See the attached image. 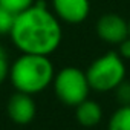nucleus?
Returning a JSON list of instances; mask_svg holds the SVG:
<instances>
[{"label": "nucleus", "instance_id": "dca6fc26", "mask_svg": "<svg viewBox=\"0 0 130 130\" xmlns=\"http://www.w3.org/2000/svg\"><path fill=\"white\" fill-rule=\"evenodd\" d=\"M0 37H2V35H0Z\"/></svg>", "mask_w": 130, "mask_h": 130}, {"label": "nucleus", "instance_id": "0eeeda50", "mask_svg": "<svg viewBox=\"0 0 130 130\" xmlns=\"http://www.w3.org/2000/svg\"><path fill=\"white\" fill-rule=\"evenodd\" d=\"M6 110H8L9 118L15 124L25 125V124H29L34 119L37 107H35V103H34V100L29 93L17 92L9 98Z\"/></svg>", "mask_w": 130, "mask_h": 130}, {"label": "nucleus", "instance_id": "f8f14e48", "mask_svg": "<svg viewBox=\"0 0 130 130\" xmlns=\"http://www.w3.org/2000/svg\"><path fill=\"white\" fill-rule=\"evenodd\" d=\"M116 101L121 106H130V81H122L115 87Z\"/></svg>", "mask_w": 130, "mask_h": 130}, {"label": "nucleus", "instance_id": "2eb2a0df", "mask_svg": "<svg viewBox=\"0 0 130 130\" xmlns=\"http://www.w3.org/2000/svg\"><path fill=\"white\" fill-rule=\"evenodd\" d=\"M128 35H130V20H128Z\"/></svg>", "mask_w": 130, "mask_h": 130}, {"label": "nucleus", "instance_id": "f03ea898", "mask_svg": "<svg viewBox=\"0 0 130 130\" xmlns=\"http://www.w3.org/2000/svg\"><path fill=\"white\" fill-rule=\"evenodd\" d=\"M54 64L47 55L22 54L9 68V78L17 92L38 93L54 81Z\"/></svg>", "mask_w": 130, "mask_h": 130}, {"label": "nucleus", "instance_id": "ddd939ff", "mask_svg": "<svg viewBox=\"0 0 130 130\" xmlns=\"http://www.w3.org/2000/svg\"><path fill=\"white\" fill-rule=\"evenodd\" d=\"M9 63H8V55L5 52V49L0 46V84H2L6 77H9Z\"/></svg>", "mask_w": 130, "mask_h": 130}, {"label": "nucleus", "instance_id": "9d476101", "mask_svg": "<svg viewBox=\"0 0 130 130\" xmlns=\"http://www.w3.org/2000/svg\"><path fill=\"white\" fill-rule=\"evenodd\" d=\"M15 17H17V14L11 12L9 9H6L0 5V35H5V34L11 32L14 22H15Z\"/></svg>", "mask_w": 130, "mask_h": 130}, {"label": "nucleus", "instance_id": "f257e3e1", "mask_svg": "<svg viewBox=\"0 0 130 130\" xmlns=\"http://www.w3.org/2000/svg\"><path fill=\"white\" fill-rule=\"evenodd\" d=\"M12 43L22 54L51 55L61 43V23L44 2H35L26 11L17 14L9 32Z\"/></svg>", "mask_w": 130, "mask_h": 130}, {"label": "nucleus", "instance_id": "6e6552de", "mask_svg": "<svg viewBox=\"0 0 130 130\" xmlns=\"http://www.w3.org/2000/svg\"><path fill=\"white\" fill-rule=\"evenodd\" d=\"M77 110H75V116H77V121L84 125V127H93L96 125L101 118H103V110H101V106L96 103V101H92V100H84L81 101L80 104L75 106Z\"/></svg>", "mask_w": 130, "mask_h": 130}, {"label": "nucleus", "instance_id": "9b49d317", "mask_svg": "<svg viewBox=\"0 0 130 130\" xmlns=\"http://www.w3.org/2000/svg\"><path fill=\"white\" fill-rule=\"evenodd\" d=\"M34 3H35V0H0V5L14 14H20V12L26 11Z\"/></svg>", "mask_w": 130, "mask_h": 130}, {"label": "nucleus", "instance_id": "1a4fd4ad", "mask_svg": "<svg viewBox=\"0 0 130 130\" xmlns=\"http://www.w3.org/2000/svg\"><path fill=\"white\" fill-rule=\"evenodd\" d=\"M107 130H130V106H121L110 116Z\"/></svg>", "mask_w": 130, "mask_h": 130}, {"label": "nucleus", "instance_id": "7ed1b4c3", "mask_svg": "<svg viewBox=\"0 0 130 130\" xmlns=\"http://www.w3.org/2000/svg\"><path fill=\"white\" fill-rule=\"evenodd\" d=\"M86 77L90 89L96 92L115 90V87L125 80L124 58L118 52H106L92 61L86 71Z\"/></svg>", "mask_w": 130, "mask_h": 130}, {"label": "nucleus", "instance_id": "39448f33", "mask_svg": "<svg viewBox=\"0 0 130 130\" xmlns=\"http://www.w3.org/2000/svg\"><path fill=\"white\" fill-rule=\"evenodd\" d=\"M95 31L103 41L109 44H119L128 37V22L119 14L107 12L98 19Z\"/></svg>", "mask_w": 130, "mask_h": 130}, {"label": "nucleus", "instance_id": "423d86ee", "mask_svg": "<svg viewBox=\"0 0 130 130\" xmlns=\"http://www.w3.org/2000/svg\"><path fill=\"white\" fill-rule=\"evenodd\" d=\"M52 9L60 22L80 25L90 14V0H52Z\"/></svg>", "mask_w": 130, "mask_h": 130}, {"label": "nucleus", "instance_id": "20e7f679", "mask_svg": "<svg viewBox=\"0 0 130 130\" xmlns=\"http://www.w3.org/2000/svg\"><path fill=\"white\" fill-rule=\"evenodd\" d=\"M52 83L57 98L68 106L80 104L87 98L90 90L86 72L74 66H68L57 72Z\"/></svg>", "mask_w": 130, "mask_h": 130}, {"label": "nucleus", "instance_id": "4468645a", "mask_svg": "<svg viewBox=\"0 0 130 130\" xmlns=\"http://www.w3.org/2000/svg\"><path fill=\"white\" fill-rule=\"evenodd\" d=\"M118 54L124 60H130V35L118 44Z\"/></svg>", "mask_w": 130, "mask_h": 130}]
</instances>
